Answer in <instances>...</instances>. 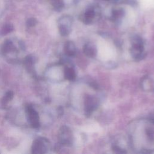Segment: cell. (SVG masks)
Segmentation results:
<instances>
[{"label": "cell", "mask_w": 154, "mask_h": 154, "mask_svg": "<svg viewBox=\"0 0 154 154\" xmlns=\"http://www.w3.org/2000/svg\"><path fill=\"white\" fill-rule=\"evenodd\" d=\"M130 54L135 60H140L145 56L144 43L141 37L135 35L131 38Z\"/></svg>", "instance_id": "cell-1"}, {"label": "cell", "mask_w": 154, "mask_h": 154, "mask_svg": "<svg viewBox=\"0 0 154 154\" xmlns=\"http://www.w3.org/2000/svg\"><path fill=\"white\" fill-rule=\"evenodd\" d=\"M99 105V99L93 95L86 94L84 100V110L86 116H90Z\"/></svg>", "instance_id": "cell-2"}, {"label": "cell", "mask_w": 154, "mask_h": 154, "mask_svg": "<svg viewBox=\"0 0 154 154\" xmlns=\"http://www.w3.org/2000/svg\"><path fill=\"white\" fill-rule=\"evenodd\" d=\"M50 146L49 141L43 137L36 138L32 143L31 151L34 154H43L48 152Z\"/></svg>", "instance_id": "cell-3"}, {"label": "cell", "mask_w": 154, "mask_h": 154, "mask_svg": "<svg viewBox=\"0 0 154 154\" xmlns=\"http://www.w3.org/2000/svg\"><path fill=\"white\" fill-rule=\"evenodd\" d=\"M58 138L60 144L64 146H70L73 143V137L71 129L67 126H62L58 132Z\"/></svg>", "instance_id": "cell-4"}, {"label": "cell", "mask_w": 154, "mask_h": 154, "mask_svg": "<svg viewBox=\"0 0 154 154\" xmlns=\"http://www.w3.org/2000/svg\"><path fill=\"white\" fill-rule=\"evenodd\" d=\"M72 19L69 16H63L58 21V27L60 34L62 36L68 35L72 29Z\"/></svg>", "instance_id": "cell-5"}, {"label": "cell", "mask_w": 154, "mask_h": 154, "mask_svg": "<svg viewBox=\"0 0 154 154\" xmlns=\"http://www.w3.org/2000/svg\"><path fill=\"white\" fill-rule=\"evenodd\" d=\"M26 112L27 115V120L30 125L33 128H38L40 126V121L38 112L31 105L27 106L26 108Z\"/></svg>", "instance_id": "cell-6"}, {"label": "cell", "mask_w": 154, "mask_h": 154, "mask_svg": "<svg viewBox=\"0 0 154 154\" xmlns=\"http://www.w3.org/2000/svg\"><path fill=\"white\" fill-rule=\"evenodd\" d=\"M97 17V11L96 8L91 6L88 7L84 13L81 15L80 20L85 24L89 25L94 22L95 19Z\"/></svg>", "instance_id": "cell-7"}, {"label": "cell", "mask_w": 154, "mask_h": 154, "mask_svg": "<svg viewBox=\"0 0 154 154\" xmlns=\"http://www.w3.org/2000/svg\"><path fill=\"white\" fill-rule=\"evenodd\" d=\"M64 52L68 57H75L77 50L75 43L72 41L66 42L64 46Z\"/></svg>", "instance_id": "cell-8"}, {"label": "cell", "mask_w": 154, "mask_h": 154, "mask_svg": "<svg viewBox=\"0 0 154 154\" xmlns=\"http://www.w3.org/2000/svg\"><path fill=\"white\" fill-rule=\"evenodd\" d=\"M83 52L84 54L90 58H94L97 55V48L92 43H87L83 47Z\"/></svg>", "instance_id": "cell-9"}, {"label": "cell", "mask_w": 154, "mask_h": 154, "mask_svg": "<svg viewBox=\"0 0 154 154\" xmlns=\"http://www.w3.org/2000/svg\"><path fill=\"white\" fill-rule=\"evenodd\" d=\"M142 88L146 91L154 90V78L146 76L142 79L141 82Z\"/></svg>", "instance_id": "cell-10"}, {"label": "cell", "mask_w": 154, "mask_h": 154, "mask_svg": "<svg viewBox=\"0 0 154 154\" xmlns=\"http://www.w3.org/2000/svg\"><path fill=\"white\" fill-rule=\"evenodd\" d=\"M125 16V11L122 8L114 9L111 12V19L114 22H119Z\"/></svg>", "instance_id": "cell-11"}, {"label": "cell", "mask_w": 154, "mask_h": 154, "mask_svg": "<svg viewBox=\"0 0 154 154\" xmlns=\"http://www.w3.org/2000/svg\"><path fill=\"white\" fill-rule=\"evenodd\" d=\"M76 72L73 67L71 66H67L64 69V78L68 81H72L76 78Z\"/></svg>", "instance_id": "cell-12"}, {"label": "cell", "mask_w": 154, "mask_h": 154, "mask_svg": "<svg viewBox=\"0 0 154 154\" xmlns=\"http://www.w3.org/2000/svg\"><path fill=\"white\" fill-rule=\"evenodd\" d=\"M15 51H16V48L14 46L13 43L9 40H5V42H4V43L2 47L1 52L3 54H8L11 52H14Z\"/></svg>", "instance_id": "cell-13"}, {"label": "cell", "mask_w": 154, "mask_h": 154, "mask_svg": "<svg viewBox=\"0 0 154 154\" xmlns=\"http://www.w3.org/2000/svg\"><path fill=\"white\" fill-rule=\"evenodd\" d=\"M35 58L31 55L26 56L25 58L24 61H23L24 64H25L26 69L29 72H31L33 70L32 67H33V65L35 63Z\"/></svg>", "instance_id": "cell-14"}, {"label": "cell", "mask_w": 154, "mask_h": 154, "mask_svg": "<svg viewBox=\"0 0 154 154\" xmlns=\"http://www.w3.org/2000/svg\"><path fill=\"white\" fill-rule=\"evenodd\" d=\"M145 134L148 141L154 144V125L148 126L146 128Z\"/></svg>", "instance_id": "cell-15"}, {"label": "cell", "mask_w": 154, "mask_h": 154, "mask_svg": "<svg viewBox=\"0 0 154 154\" xmlns=\"http://www.w3.org/2000/svg\"><path fill=\"white\" fill-rule=\"evenodd\" d=\"M51 5L56 10H61L64 6L63 0H49Z\"/></svg>", "instance_id": "cell-16"}, {"label": "cell", "mask_w": 154, "mask_h": 154, "mask_svg": "<svg viewBox=\"0 0 154 154\" xmlns=\"http://www.w3.org/2000/svg\"><path fill=\"white\" fill-rule=\"evenodd\" d=\"M13 96H14V93L11 90L7 91L1 100L2 104L3 105H5L10 100H11L13 99Z\"/></svg>", "instance_id": "cell-17"}, {"label": "cell", "mask_w": 154, "mask_h": 154, "mask_svg": "<svg viewBox=\"0 0 154 154\" xmlns=\"http://www.w3.org/2000/svg\"><path fill=\"white\" fill-rule=\"evenodd\" d=\"M13 29V27L10 24H7L4 26L2 29V33L3 34H7L8 32H10Z\"/></svg>", "instance_id": "cell-18"}, {"label": "cell", "mask_w": 154, "mask_h": 154, "mask_svg": "<svg viewBox=\"0 0 154 154\" xmlns=\"http://www.w3.org/2000/svg\"><path fill=\"white\" fill-rule=\"evenodd\" d=\"M37 23V20L35 18L31 17L27 20L26 21V25L28 27H32L35 26Z\"/></svg>", "instance_id": "cell-19"}, {"label": "cell", "mask_w": 154, "mask_h": 154, "mask_svg": "<svg viewBox=\"0 0 154 154\" xmlns=\"http://www.w3.org/2000/svg\"><path fill=\"white\" fill-rule=\"evenodd\" d=\"M149 121L154 124V112H153L149 117Z\"/></svg>", "instance_id": "cell-20"}, {"label": "cell", "mask_w": 154, "mask_h": 154, "mask_svg": "<svg viewBox=\"0 0 154 154\" xmlns=\"http://www.w3.org/2000/svg\"><path fill=\"white\" fill-rule=\"evenodd\" d=\"M108 1H111V0H108Z\"/></svg>", "instance_id": "cell-21"}]
</instances>
